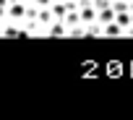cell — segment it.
<instances>
[{"mask_svg": "<svg viewBox=\"0 0 133 120\" xmlns=\"http://www.w3.org/2000/svg\"><path fill=\"white\" fill-rule=\"evenodd\" d=\"M115 21H117L120 26H125V29H128V26H130V11H120V13L115 16Z\"/></svg>", "mask_w": 133, "mask_h": 120, "instance_id": "cell-7", "label": "cell"}, {"mask_svg": "<svg viewBox=\"0 0 133 120\" xmlns=\"http://www.w3.org/2000/svg\"><path fill=\"white\" fill-rule=\"evenodd\" d=\"M86 37H104V26H102L99 21L86 24Z\"/></svg>", "mask_w": 133, "mask_h": 120, "instance_id": "cell-6", "label": "cell"}, {"mask_svg": "<svg viewBox=\"0 0 133 120\" xmlns=\"http://www.w3.org/2000/svg\"><path fill=\"white\" fill-rule=\"evenodd\" d=\"M63 21H65V26H68V29H73V26H81V24H84V21H81V11H68V16H65Z\"/></svg>", "mask_w": 133, "mask_h": 120, "instance_id": "cell-4", "label": "cell"}, {"mask_svg": "<svg viewBox=\"0 0 133 120\" xmlns=\"http://www.w3.org/2000/svg\"><path fill=\"white\" fill-rule=\"evenodd\" d=\"M37 21H39V24H42L44 29H50V26H52V24H55L57 18H55L52 8H39V18H37Z\"/></svg>", "mask_w": 133, "mask_h": 120, "instance_id": "cell-2", "label": "cell"}, {"mask_svg": "<svg viewBox=\"0 0 133 120\" xmlns=\"http://www.w3.org/2000/svg\"><path fill=\"white\" fill-rule=\"evenodd\" d=\"M115 16H117V13H115V8L110 5V8H102V11H99V18H97V21H99L102 26H107L110 21H115Z\"/></svg>", "mask_w": 133, "mask_h": 120, "instance_id": "cell-5", "label": "cell"}, {"mask_svg": "<svg viewBox=\"0 0 133 120\" xmlns=\"http://www.w3.org/2000/svg\"><path fill=\"white\" fill-rule=\"evenodd\" d=\"M24 3H31V0H24Z\"/></svg>", "mask_w": 133, "mask_h": 120, "instance_id": "cell-9", "label": "cell"}, {"mask_svg": "<svg viewBox=\"0 0 133 120\" xmlns=\"http://www.w3.org/2000/svg\"><path fill=\"white\" fill-rule=\"evenodd\" d=\"M47 37H55V39L68 37V26H65V21H55V24L47 29Z\"/></svg>", "mask_w": 133, "mask_h": 120, "instance_id": "cell-1", "label": "cell"}, {"mask_svg": "<svg viewBox=\"0 0 133 120\" xmlns=\"http://www.w3.org/2000/svg\"><path fill=\"white\" fill-rule=\"evenodd\" d=\"M104 37H125V26H120L117 21H110L104 26Z\"/></svg>", "mask_w": 133, "mask_h": 120, "instance_id": "cell-3", "label": "cell"}, {"mask_svg": "<svg viewBox=\"0 0 133 120\" xmlns=\"http://www.w3.org/2000/svg\"><path fill=\"white\" fill-rule=\"evenodd\" d=\"M31 3H37L39 8H50V5L55 3V0H31Z\"/></svg>", "mask_w": 133, "mask_h": 120, "instance_id": "cell-8", "label": "cell"}]
</instances>
